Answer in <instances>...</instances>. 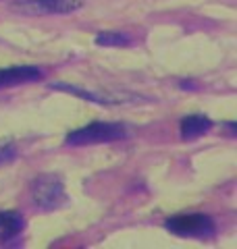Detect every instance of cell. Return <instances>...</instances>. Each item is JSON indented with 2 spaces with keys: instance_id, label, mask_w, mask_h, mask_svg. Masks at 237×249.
Returning a JSON list of instances; mask_svg holds the SVG:
<instances>
[{
  "instance_id": "6da1fadb",
  "label": "cell",
  "mask_w": 237,
  "mask_h": 249,
  "mask_svg": "<svg viewBox=\"0 0 237 249\" xmlns=\"http://www.w3.org/2000/svg\"><path fill=\"white\" fill-rule=\"evenodd\" d=\"M31 199L34 204L44 210V212H52V210L62 208L69 201L65 185L57 175H40L31 181Z\"/></svg>"
},
{
  "instance_id": "7a4b0ae2",
  "label": "cell",
  "mask_w": 237,
  "mask_h": 249,
  "mask_svg": "<svg viewBox=\"0 0 237 249\" xmlns=\"http://www.w3.org/2000/svg\"><path fill=\"white\" fill-rule=\"evenodd\" d=\"M127 135L123 123H104L96 121L81 129H75L67 135V145H92V143H108Z\"/></svg>"
},
{
  "instance_id": "3957f363",
  "label": "cell",
  "mask_w": 237,
  "mask_h": 249,
  "mask_svg": "<svg viewBox=\"0 0 237 249\" xmlns=\"http://www.w3.org/2000/svg\"><path fill=\"white\" fill-rule=\"evenodd\" d=\"M167 229L179 237H210L215 232V220L208 214L192 212V214H177L167 220Z\"/></svg>"
},
{
  "instance_id": "277c9868",
  "label": "cell",
  "mask_w": 237,
  "mask_h": 249,
  "mask_svg": "<svg viewBox=\"0 0 237 249\" xmlns=\"http://www.w3.org/2000/svg\"><path fill=\"white\" fill-rule=\"evenodd\" d=\"M83 6V0H19L15 11L25 15H69Z\"/></svg>"
},
{
  "instance_id": "5b68a950",
  "label": "cell",
  "mask_w": 237,
  "mask_h": 249,
  "mask_svg": "<svg viewBox=\"0 0 237 249\" xmlns=\"http://www.w3.org/2000/svg\"><path fill=\"white\" fill-rule=\"evenodd\" d=\"M44 77V71L38 67H9V69H0V89H9L17 88V85L34 83L40 81Z\"/></svg>"
},
{
  "instance_id": "8992f818",
  "label": "cell",
  "mask_w": 237,
  "mask_h": 249,
  "mask_svg": "<svg viewBox=\"0 0 237 249\" xmlns=\"http://www.w3.org/2000/svg\"><path fill=\"white\" fill-rule=\"evenodd\" d=\"M23 229H25V218L19 212H15V210L0 212V245L17 239L23 232Z\"/></svg>"
},
{
  "instance_id": "52a82bcc",
  "label": "cell",
  "mask_w": 237,
  "mask_h": 249,
  "mask_svg": "<svg viewBox=\"0 0 237 249\" xmlns=\"http://www.w3.org/2000/svg\"><path fill=\"white\" fill-rule=\"evenodd\" d=\"M212 127V121L208 119V116L204 114H189L185 116V119H181V139H185V142H194V139H198L200 135H204L206 131H210Z\"/></svg>"
},
{
  "instance_id": "ba28073f",
  "label": "cell",
  "mask_w": 237,
  "mask_h": 249,
  "mask_svg": "<svg viewBox=\"0 0 237 249\" xmlns=\"http://www.w3.org/2000/svg\"><path fill=\"white\" fill-rule=\"evenodd\" d=\"M52 89H62L67 93H73V96H79L83 100H90V102H98V104H115L118 102V98L108 96L104 91H92V89H81V88H75V85H69V83H52L50 85Z\"/></svg>"
},
{
  "instance_id": "9c48e42d",
  "label": "cell",
  "mask_w": 237,
  "mask_h": 249,
  "mask_svg": "<svg viewBox=\"0 0 237 249\" xmlns=\"http://www.w3.org/2000/svg\"><path fill=\"white\" fill-rule=\"evenodd\" d=\"M96 44H98V46H113V48H127V46H131L133 42L129 40L127 36L106 31V34H100V36L96 37Z\"/></svg>"
},
{
  "instance_id": "30bf717a",
  "label": "cell",
  "mask_w": 237,
  "mask_h": 249,
  "mask_svg": "<svg viewBox=\"0 0 237 249\" xmlns=\"http://www.w3.org/2000/svg\"><path fill=\"white\" fill-rule=\"evenodd\" d=\"M15 156H17V147H15L13 142H0V164L13 162Z\"/></svg>"
}]
</instances>
